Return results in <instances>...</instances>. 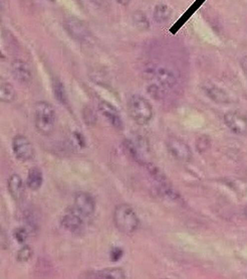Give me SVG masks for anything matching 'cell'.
<instances>
[{
    "instance_id": "obj_1",
    "label": "cell",
    "mask_w": 247,
    "mask_h": 279,
    "mask_svg": "<svg viewBox=\"0 0 247 279\" xmlns=\"http://www.w3.org/2000/svg\"><path fill=\"white\" fill-rule=\"evenodd\" d=\"M56 120V110L52 104L46 101L37 103L35 108V122L40 133L45 136L51 135L55 130Z\"/></svg>"
},
{
    "instance_id": "obj_2",
    "label": "cell",
    "mask_w": 247,
    "mask_h": 279,
    "mask_svg": "<svg viewBox=\"0 0 247 279\" xmlns=\"http://www.w3.org/2000/svg\"><path fill=\"white\" fill-rule=\"evenodd\" d=\"M114 223L116 228L124 234H132L140 225L139 217L135 210L127 204H121L114 211Z\"/></svg>"
},
{
    "instance_id": "obj_3",
    "label": "cell",
    "mask_w": 247,
    "mask_h": 279,
    "mask_svg": "<svg viewBox=\"0 0 247 279\" xmlns=\"http://www.w3.org/2000/svg\"><path fill=\"white\" fill-rule=\"evenodd\" d=\"M128 110L131 118L139 125H146L153 118L151 103L141 95L131 96L128 101Z\"/></svg>"
},
{
    "instance_id": "obj_4",
    "label": "cell",
    "mask_w": 247,
    "mask_h": 279,
    "mask_svg": "<svg viewBox=\"0 0 247 279\" xmlns=\"http://www.w3.org/2000/svg\"><path fill=\"white\" fill-rule=\"evenodd\" d=\"M64 28L67 33L76 41L87 42L91 37V32L86 24L75 17H68L64 20Z\"/></svg>"
},
{
    "instance_id": "obj_5",
    "label": "cell",
    "mask_w": 247,
    "mask_h": 279,
    "mask_svg": "<svg viewBox=\"0 0 247 279\" xmlns=\"http://www.w3.org/2000/svg\"><path fill=\"white\" fill-rule=\"evenodd\" d=\"M13 149L16 157L21 161H30L35 157L34 145L25 135H17L14 138Z\"/></svg>"
},
{
    "instance_id": "obj_6",
    "label": "cell",
    "mask_w": 247,
    "mask_h": 279,
    "mask_svg": "<svg viewBox=\"0 0 247 279\" xmlns=\"http://www.w3.org/2000/svg\"><path fill=\"white\" fill-rule=\"evenodd\" d=\"M147 74L155 79L163 88H173L177 84V78L174 73L166 67L153 65L147 70Z\"/></svg>"
},
{
    "instance_id": "obj_7",
    "label": "cell",
    "mask_w": 247,
    "mask_h": 279,
    "mask_svg": "<svg viewBox=\"0 0 247 279\" xmlns=\"http://www.w3.org/2000/svg\"><path fill=\"white\" fill-rule=\"evenodd\" d=\"M74 209L83 217H91L96 210V201L90 193L80 192L75 197Z\"/></svg>"
},
{
    "instance_id": "obj_8",
    "label": "cell",
    "mask_w": 247,
    "mask_h": 279,
    "mask_svg": "<svg viewBox=\"0 0 247 279\" xmlns=\"http://www.w3.org/2000/svg\"><path fill=\"white\" fill-rule=\"evenodd\" d=\"M225 125L236 134L247 133V117L238 112H228L224 115Z\"/></svg>"
},
{
    "instance_id": "obj_9",
    "label": "cell",
    "mask_w": 247,
    "mask_h": 279,
    "mask_svg": "<svg viewBox=\"0 0 247 279\" xmlns=\"http://www.w3.org/2000/svg\"><path fill=\"white\" fill-rule=\"evenodd\" d=\"M168 149L170 153L178 160L189 161L192 158V151L188 144L176 137L169 139Z\"/></svg>"
},
{
    "instance_id": "obj_10",
    "label": "cell",
    "mask_w": 247,
    "mask_h": 279,
    "mask_svg": "<svg viewBox=\"0 0 247 279\" xmlns=\"http://www.w3.org/2000/svg\"><path fill=\"white\" fill-rule=\"evenodd\" d=\"M99 110L105 116V118L117 129L122 130L124 127L122 117L115 106L107 101H101L99 103Z\"/></svg>"
},
{
    "instance_id": "obj_11",
    "label": "cell",
    "mask_w": 247,
    "mask_h": 279,
    "mask_svg": "<svg viewBox=\"0 0 247 279\" xmlns=\"http://www.w3.org/2000/svg\"><path fill=\"white\" fill-rule=\"evenodd\" d=\"M13 76L22 84H30L33 80V73L28 63L22 60H16L12 64Z\"/></svg>"
},
{
    "instance_id": "obj_12",
    "label": "cell",
    "mask_w": 247,
    "mask_h": 279,
    "mask_svg": "<svg viewBox=\"0 0 247 279\" xmlns=\"http://www.w3.org/2000/svg\"><path fill=\"white\" fill-rule=\"evenodd\" d=\"M84 217L76 210L69 211L62 219L61 225L64 229H66L69 232L77 233L79 232L84 225Z\"/></svg>"
},
{
    "instance_id": "obj_13",
    "label": "cell",
    "mask_w": 247,
    "mask_h": 279,
    "mask_svg": "<svg viewBox=\"0 0 247 279\" xmlns=\"http://www.w3.org/2000/svg\"><path fill=\"white\" fill-rule=\"evenodd\" d=\"M203 90L205 94L214 102L218 104H228L230 103V97L229 95L220 87L212 84V83H206L203 86Z\"/></svg>"
},
{
    "instance_id": "obj_14",
    "label": "cell",
    "mask_w": 247,
    "mask_h": 279,
    "mask_svg": "<svg viewBox=\"0 0 247 279\" xmlns=\"http://www.w3.org/2000/svg\"><path fill=\"white\" fill-rule=\"evenodd\" d=\"M8 188H9V192H10L12 198L15 201L21 202L24 199L25 185H24V181H23L22 177L19 174L14 173L11 175V177L9 178Z\"/></svg>"
},
{
    "instance_id": "obj_15",
    "label": "cell",
    "mask_w": 247,
    "mask_h": 279,
    "mask_svg": "<svg viewBox=\"0 0 247 279\" xmlns=\"http://www.w3.org/2000/svg\"><path fill=\"white\" fill-rule=\"evenodd\" d=\"M89 278L99 279H125L126 272L121 268H106L103 270L94 271L91 275H87Z\"/></svg>"
},
{
    "instance_id": "obj_16",
    "label": "cell",
    "mask_w": 247,
    "mask_h": 279,
    "mask_svg": "<svg viewBox=\"0 0 247 279\" xmlns=\"http://www.w3.org/2000/svg\"><path fill=\"white\" fill-rule=\"evenodd\" d=\"M44 182V175L41 168L34 166L28 173L27 184L32 191H39Z\"/></svg>"
},
{
    "instance_id": "obj_17",
    "label": "cell",
    "mask_w": 247,
    "mask_h": 279,
    "mask_svg": "<svg viewBox=\"0 0 247 279\" xmlns=\"http://www.w3.org/2000/svg\"><path fill=\"white\" fill-rule=\"evenodd\" d=\"M172 16V10L166 5H158L155 7L153 17L154 21L158 24H165L167 23Z\"/></svg>"
},
{
    "instance_id": "obj_18",
    "label": "cell",
    "mask_w": 247,
    "mask_h": 279,
    "mask_svg": "<svg viewBox=\"0 0 247 279\" xmlns=\"http://www.w3.org/2000/svg\"><path fill=\"white\" fill-rule=\"evenodd\" d=\"M53 92H54V95H55V97H56V99L59 103L65 105V106H68L69 100H68L67 91L65 89V86H64L63 82L59 78L54 79Z\"/></svg>"
},
{
    "instance_id": "obj_19",
    "label": "cell",
    "mask_w": 247,
    "mask_h": 279,
    "mask_svg": "<svg viewBox=\"0 0 247 279\" xmlns=\"http://www.w3.org/2000/svg\"><path fill=\"white\" fill-rule=\"evenodd\" d=\"M17 98V92L10 83H2L0 86V100L3 103H13Z\"/></svg>"
},
{
    "instance_id": "obj_20",
    "label": "cell",
    "mask_w": 247,
    "mask_h": 279,
    "mask_svg": "<svg viewBox=\"0 0 247 279\" xmlns=\"http://www.w3.org/2000/svg\"><path fill=\"white\" fill-rule=\"evenodd\" d=\"M133 23L140 32H146L150 29V23L148 21V18L143 12L139 11L133 15Z\"/></svg>"
},
{
    "instance_id": "obj_21",
    "label": "cell",
    "mask_w": 247,
    "mask_h": 279,
    "mask_svg": "<svg viewBox=\"0 0 247 279\" xmlns=\"http://www.w3.org/2000/svg\"><path fill=\"white\" fill-rule=\"evenodd\" d=\"M34 255V250L32 248V246L30 245H25L24 247H22L18 253H17V259L19 262L25 263L30 261L33 258Z\"/></svg>"
},
{
    "instance_id": "obj_22",
    "label": "cell",
    "mask_w": 247,
    "mask_h": 279,
    "mask_svg": "<svg viewBox=\"0 0 247 279\" xmlns=\"http://www.w3.org/2000/svg\"><path fill=\"white\" fill-rule=\"evenodd\" d=\"M14 236H15V239L17 240L18 243L24 244V243H26V241L29 238V232L27 231L26 228L19 227L14 231Z\"/></svg>"
},
{
    "instance_id": "obj_23",
    "label": "cell",
    "mask_w": 247,
    "mask_h": 279,
    "mask_svg": "<svg viewBox=\"0 0 247 279\" xmlns=\"http://www.w3.org/2000/svg\"><path fill=\"white\" fill-rule=\"evenodd\" d=\"M160 86L157 84H152L148 87V93L155 99H160L164 96V88H161Z\"/></svg>"
},
{
    "instance_id": "obj_24",
    "label": "cell",
    "mask_w": 247,
    "mask_h": 279,
    "mask_svg": "<svg viewBox=\"0 0 247 279\" xmlns=\"http://www.w3.org/2000/svg\"><path fill=\"white\" fill-rule=\"evenodd\" d=\"M124 255V251L122 248L120 247H115L111 250V253H110V257H111V260L113 262H118L121 260V258L123 257Z\"/></svg>"
},
{
    "instance_id": "obj_25",
    "label": "cell",
    "mask_w": 247,
    "mask_h": 279,
    "mask_svg": "<svg viewBox=\"0 0 247 279\" xmlns=\"http://www.w3.org/2000/svg\"><path fill=\"white\" fill-rule=\"evenodd\" d=\"M75 135H76V139H77V141L81 144V146L82 147H84L85 146V139H84V137H83V135L82 134H80V133H75Z\"/></svg>"
},
{
    "instance_id": "obj_26",
    "label": "cell",
    "mask_w": 247,
    "mask_h": 279,
    "mask_svg": "<svg viewBox=\"0 0 247 279\" xmlns=\"http://www.w3.org/2000/svg\"><path fill=\"white\" fill-rule=\"evenodd\" d=\"M241 68L243 69V71H244L245 74L247 75V56L244 57V58L241 60Z\"/></svg>"
},
{
    "instance_id": "obj_27",
    "label": "cell",
    "mask_w": 247,
    "mask_h": 279,
    "mask_svg": "<svg viewBox=\"0 0 247 279\" xmlns=\"http://www.w3.org/2000/svg\"><path fill=\"white\" fill-rule=\"evenodd\" d=\"M116 2H117V3H119L120 5H122V6H125V7H126V6H128V5L132 2V0H116Z\"/></svg>"
},
{
    "instance_id": "obj_28",
    "label": "cell",
    "mask_w": 247,
    "mask_h": 279,
    "mask_svg": "<svg viewBox=\"0 0 247 279\" xmlns=\"http://www.w3.org/2000/svg\"><path fill=\"white\" fill-rule=\"evenodd\" d=\"M244 215H245V217L247 218V207H246L245 210H244Z\"/></svg>"
},
{
    "instance_id": "obj_29",
    "label": "cell",
    "mask_w": 247,
    "mask_h": 279,
    "mask_svg": "<svg viewBox=\"0 0 247 279\" xmlns=\"http://www.w3.org/2000/svg\"><path fill=\"white\" fill-rule=\"evenodd\" d=\"M52 2H54V0H52Z\"/></svg>"
}]
</instances>
